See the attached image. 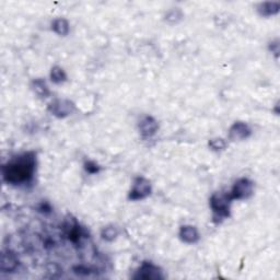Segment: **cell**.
Wrapping results in <instances>:
<instances>
[{
	"instance_id": "6da1fadb",
	"label": "cell",
	"mask_w": 280,
	"mask_h": 280,
	"mask_svg": "<svg viewBox=\"0 0 280 280\" xmlns=\"http://www.w3.org/2000/svg\"><path fill=\"white\" fill-rule=\"evenodd\" d=\"M35 169V152H25L2 166V178L4 182L10 185H25L33 180Z\"/></svg>"
},
{
	"instance_id": "7a4b0ae2",
	"label": "cell",
	"mask_w": 280,
	"mask_h": 280,
	"mask_svg": "<svg viewBox=\"0 0 280 280\" xmlns=\"http://www.w3.org/2000/svg\"><path fill=\"white\" fill-rule=\"evenodd\" d=\"M232 198L229 194L216 193L210 198V208L214 214L215 222H221L230 216V205Z\"/></svg>"
},
{
	"instance_id": "3957f363",
	"label": "cell",
	"mask_w": 280,
	"mask_h": 280,
	"mask_svg": "<svg viewBox=\"0 0 280 280\" xmlns=\"http://www.w3.org/2000/svg\"><path fill=\"white\" fill-rule=\"evenodd\" d=\"M253 192H254V184L251 180L243 178L234 183L231 192H230V196H231L232 200H247L253 195Z\"/></svg>"
},
{
	"instance_id": "277c9868",
	"label": "cell",
	"mask_w": 280,
	"mask_h": 280,
	"mask_svg": "<svg viewBox=\"0 0 280 280\" xmlns=\"http://www.w3.org/2000/svg\"><path fill=\"white\" fill-rule=\"evenodd\" d=\"M151 194V184L144 178H138L135 180L132 191L128 198L130 200H141L147 198Z\"/></svg>"
},
{
	"instance_id": "5b68a950",
	"label": "cell",
	"mask_w": 280,
	"mask_h": 280,
	"mask_svg": "<svg viewBox=\"0 0 280 280\" xmlns=\"http://www.w3.org/2000/svg\"><path fill=\"white\" fill-rule=\"evenodd\" d=\"M75 104L69 100H55L48 106V112L58 119H65L75 112Z\"/></svg>"
},
{
	"instance_id": "8992f818",
	"label": "cell",
	"mask_w": 280,
	"mask_h": 280,
	"mask_svg": "<svg viewBox=\"0 0 280 280\" xmlns=\"http://www.w3.org/2000/svg\"><path fill=\"white\" fill-rule=\"evenodd\" d=\"M135 279H144V280H157L163 279L161 269L158 266L153 265L152 263H144L140 266V268L137 270L136 275L134 276Z\"/></svg>"
},
{
	"instance_id": "52a82bcc",
	"label": "cell",
	"mask_w": 280,
	"mask_h": 280,
	"mask_svg": "<svg viewBox=\"0 0 280 280\" xmlns=\"http://www.w3.org/2000/svg\"><path fill=\"white\" fill-rule=\"evenodd\" d=\"M252 130L248 127V125L245 123H242V121H238V123H234L231 128L229 130V138L233 140V141H237V140H244L247 139L251 136Z\"/></svg>"
},
{
	"instance_id": "ba28073f",
	"label": "cell",
	"mask_w": 280,
	"mask_h": 280,
	"mask_svg": "<svg viewBox=\"0 0 280 280\" xmlns=\"http://www.w3.org/2000/svg\"><path fill=\"white\" fill-rule=\"evenodd\" d=\"M158 121L151 116H146L140 120L139 130L143 137H151L158 132Z\"/></svg>"
},
{
	"instance_id": "9c48e42d",
	"label": "cell",
	"mask_w": 280,
	"mask_h": 280,
	"mask_svg": "<svg viewBox=\"0 0 280 280\" xmlns=\"http://www.w3.org/2000/svg\"><path fill=\"white\" fill-rule=\"evenodd\" d=\"M180 239L187 244H194L200 240V233L193 225H183L180 229Z\"/></svg>"
},
{
	"instance_id": "30bf717a",
	"label": "cell",
	"mask_w": 280,
	"mask_h": 280,
	"mask_svg": "<svg viewBox=\"0 0 280 280\" xmlns=\"http://www.w3.org/2000/svg\"><path fill=\"white\" fill-rule=\"evenodd\" d=\"M19 260L12 252H6L1 257V270L2 273H13L18 267Z\"/></svg>"
},
{
	"instance_id": "8fae6325",
	"label": "cell",
	"mask_w": 280,
	"mask_h": 280,
	"mask_svg": "<svg viewBox=\"0 0 280 280\" xmlns=\"http://www.w3.org/2000/svg\"><path fill=\"white\" fill-rule=\"evenodd\" d=\"M66 232L67 237H68V239L72 243H78L83 234L82 229L80 228V225L77 223L76 220H72V222L67 224Z\"/></svg>"
},
{
	"instance_id": "7c38bea8",
	"label": "cell",
	"mask_w": 280,
	"mask_h": 280,
	"mask_svg": "<svg viewBox=\"0 0 280 280\" xmlns=\"http://www.w3.org/2000/svg\"><path fill=\"white\" fill-rule=\"evenodd\" d=\"M279 2H263L259 6V13L263 17H272L277 15L279 11Z\"/></svg>"
},
{
	"instance_id": "4fadbf2b",
	"label": "cell",
	"mask_w": 280,
	"mask_h": 280,
	"mask_svg": "<svg viewBox=\"0 0 280 280\" xmlns=\"http://www.w3.org/2000/svg\"><path fill=\"white\" fill-rule=\"evenodd\" d=\"M52 28L54 30V32L57 33L58 35H61V36H66L67 34L69 33V23L68 21L66 19H56L55 21L53 22L52 24Z\"/></svg>"
},
{
	"instance_id": "5bb4252c",
	"label": "cell",
	"mask_w": 280,
	"mask_h": 280,
	"mask_svg": "<svg viewBox=\"0 0 280 280\" xmlns=\"http://www.w3.org/2000/svg\"><path fill=\"white\" fill-rule=\"evenodd\" d=\"M32 88L34 92L40 98H47L51 94L46 82L42 79H35L32 82Z\"/></svg>"
},
{
	"instance_id": "9a60e30c",
	"label": "cell",
	"mask_w": 280,
	"mask_h": 280,
	"mask_svg": "<svg viewBox=\"0 0 280 280\" xmlns=\"http://www.w3.org/2000/svg\"><path fill=\"white\" fill-rule=\"evenodd\" d=\"M51 79H52V81H53L54 83L60 84V83L65 82V81L67 80V75H66L65 70L62 69L61 67L55 66V67H53V68H52Z\"/></svg>"
},
{
	"instance_id": "2e32d148",
	"label": "cell",
	"mask_w": 280,
	"mask_h": 280,
	"mask_svg": "<svg viewBox=\"0 0 280 280\" xmlns=\"http://www.w3.org/2000/svg\"><path fill=\"white\" fill-rule=\"evenodd\" d=\"M101 236H102L103 240H105L107 242H112L115 240L117 236H119V230L111 225V227H106L103 229Z\"/></svg>"
},
{
	"instance_id": "e0dca14e",
	"label": "cell",
	"mask_w": 280,
	"mask_h": 280,
	"mask_svg": "<svg viewBox=\"0 0 280 280\" xmlns=\"http://www.w3.org/2000/svg\"><path fill=\"white\" fill-rule=\"evenodd\" d=\"M209 147L211 148V150L214 151H222L227 147V143L223 139L221 138H216V139H211L209 141Z\"/></svg>"
},
{
	"instance_id": "ac0fdd59",
	"label": "cell",
	"mask_w": 280,
	"mask_h": 280,
	"mask_svg": "<svg viewBox=\"0 0 280 280\" xmlns=\"http://www.w3.org/2000/svg\"><path fill=\"white\" fill-rule=\"evenodd\" d=\"M165 18H166V20L172 22V23H176V22L182 19L183 15L180 10H172V11H170L168 15H166Z\"/></svg>"
},
{
	"instance_id": "d6986e66",
	"label": "cell",
	"mask_w": 280,
	"mask_h": 280,
	"mask_svg": "<svg viewBox=\"0 0 280 280\" xmlns=\"http://www.w3.org/2000/svg\"><path fill=\"white\" fill-rule=\"evenodd\" d=\"M84 169L90 174H96L100 172V166H99L96 162L93 161H87L84 163Z\"/></svg>"
}]
</instances>
